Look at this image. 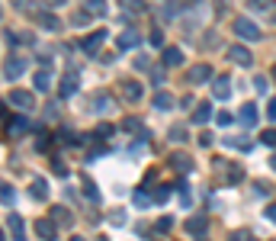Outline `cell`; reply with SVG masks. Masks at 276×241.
I'll use <instances>...</instances> for the list:
<instances>
[{
	"label": "cell",
	"instance_id": "obj_9",
	"mask_svg": "<svg viewBox=\"0 0 276 241\" xmlns=\"http://www.w3.org/2000/svg\"><path fill=\"white\" fill-rule=\"evenodd\" d=\"M7 228H10V235H13V241H26V225H23V219L16 212L7 215Z\"/></svg>",
	"mask_w": 276,
	"mask_h": 241
},
{
	"label": "cell",
	"instance_id": "obj_18",
	"mask_svg": "<svg viewBox=\"0 0 276 241\" xmlns=\"http://www.w3.org/2000/svg\"><path fill=\"white\" fill-rule=\"evenodd\" d=\"M183 228H186L189 235H202V232L209 228V219H202V215H193V219H186V222H183Z\"/></svg>",
	"mask_w": 276,
	"mask_h": 241
},
{
	"label": "cell",
	"instance_id": "obj_28",
	"mask_svg": "<svg viewBox=\"0 0 276 241\" xmlns=\"http://www.w3.org/2000/svg\"><path fill=\"white\" fill-rule=\"evenodd\" d=\"M122 10H129V13H145V0H122Z\"/></svg>",
	"mask_w": 276,
	"mask_h": 241
},
{
	"label": "cell",
	"instance_id": "obj_3",
	"mask_svg": "<svg viewBox=\"0 0 276 241\" xmlns=\"http://www.w3.org/2000/svg\"><path fill=\"white\" fill-rule=\"evenodd\" d=\"M228 58H231L235 65H241V68H250V65H254V55H250L247 45H231V48H228Z\"/></svg>",
	"mask_w": 276,
	"mask_h": 241
},
{
	"label": "cell",
	"instance_id": "obj_13",
	"mask_svg": "<svg viewBox=\"0 0 276 241\" xmlns=\"http://www.w3.org/2000/svg\"><path fill=\"white\" fill-rule=\"evenodd\" d=\"M161 62H164V68H180L183 65V52H180V48H164V55H161Z\"/></svg>",
	"mask_w": 276,
	"mask_h": 241
},
{
	"label": "cell",
	"instance_id": "obj_29",
	"mask_svg": "<svg viewBox=\"0 0 276 241\" xmlns=\"http://www.w3.org/2000/svg\"><path fill=\"white\" fill-rule=\"evenodd\" d=\"M228 145L238 148V151H250V148H254V142H250V138H228Z\"/></svg>",
	"mask_w": 276,
	"mask_h": 241
},
{
	"label": "cell",
	"instance_id": "obj_46",
	"mask_svg": "<svg viewBox=\"0 0 276 241\" xmlns=\"http://www.w3.org/2000/svg\"><path fill=\"white\" fill-rule=\"evenodd\" d=\"M52 167H55V174H58V177H68V167H65V164H61V161H55V164H52Z\"/></svg>",
	"mask_w": 276,
	"mask_h": 241
},
{
	"label": "cell",
	"instance_id": "obj_15",
	"mask_svg": "<svg viewBox=\"0 0 276 241\" xmlns=\"http://www.w3.org/2000/svg\"><path fill=\"white\" fill-rule=\"evenodd\" d=\"M141 93H145V90H141V84H138V81H125V84H122V96H125L129 103H138V100H141Z\"/></svg>",
	"mask_w": 276,
	"mask_h": 241
},
{
	"label": "cell",
	"instance_id": "obj_53",
	"mask_svg": "<svg viewBox=\"0 0 276 241\" xmlns=\"http://www.w3.org/2000/svg\"><path fill=\"white\" fill-rule=\"evenodd\" d=\"M0 16H4V10H0Z\"/></svg>",
	"mask_w": 276,
	"mask_h": 241
},
{
	"label": "cell",
	"instance_id": "obj_34",
	"mask_svg": "<svg viewBox=\"0 0 276 241\" xmlns=\"http://www.w3.org/2000/svg\"><path fill=\"white\" fill-rule=\"evenodd\" d=\"M148 39H151V45H154V48H161V45H164V32H161L158 26H154V29H151V35H148Z\"/></svg>",
	"mask_w": 276,
	"mask_h": 241
},
{
	"label": "cell",
	"instance_id": "obj_10",
	"mask_svg": "<svg viewBox=\"0 0 276 241\" xmlns=\"http://www.w3.org/2000/svg\"><path fill=\"white\" fill-rule=\"evenodd\" d=\"M247 7L257 10V13H267V19L276 23V4H273V0H247Z\"/></svg>",
	"mask_w": 276,
	"mask_h": 241
},
{
	"label": "cell",
	"instance_id": "obj_44",
	"mask_svg": "<svg viewBox=\"0 0 276 241\" xmlns=\"http://www.w3.org/2000/svg\"><path fill=\"white\" fill-rule=\"evenodd\" d=\"M122 129H125V132H141V123H138V119H129Z\"/></svg>",
	"mask_w": 276,
	"mask_h": 241
},
{
	"label": "cell",
	"instance_id": "obj_43",
	"mask_svg": "<svg viewBox=\"0 0 276 241\" xmlns=\"http://www.w3.org/2000/svg\"><path fill=\"white\" fill-rule=\"evenodd\" d=\"M113 135V126H97V138H110Z\"/></svg>",
	"mask_w": 276,
	"mask_h": 241
},
{
	"label": "cell",
	"instance_id": "obj_52",
	"mask_svg": "<svg viewBox=\"0 0 276 241\" xmlns=\"http://www.w3.org/2000/svg\"><path fill=\"white\" fill-rule=\"evenodd\" d=\"M273 81H276V65H273Z\"/></svg>",
	"mask_w": 276,
	"mask_h": 241
},
{
	"label": "cell",
	"instance_id": "obj_32",
	"mask_svg": "<svg viewBox=\"0 0 276 241\" xmlns=\"http://www.w3.org/2000/svg\"><path fill=\"white\" fill-rule=\"evenodd\" d=\"M171 164H174V167H183V171H189V167H193V161H189L186 154H174V158H171Z\"/></svg>",
	"mask_w": 276,
	"mask_h": 241
},
{
	"label": "cell",
	"instance_id": "obj_35",
	"mask_svg": "<svg viewBox=\"0 0 276 241\" xmlns=\"http://www.w3.org/2000/svg\"><path fill=\"white\" fill-rule=\"evenodd\" d=\"M93 110H113V100L110 96H97V100H93Z\"/></svg>",
	"mask_w": 276,
	"mask_h": 241
},
{
	"label": "cell",
	"instance_id": "obj_26",
	"mask_svg": "<svg viewBox=\"0 0 276 241\" xmlns=\"http://www.w3.org/2000/svg\"><path fill=\"white\" fill-rule=\"evenodd\" d=\"M90 19H93L90 10H80L77 16H71V26H74V29H83V26H90Z\"/></svg>",
	"mask_w": 276,
	"mask_h": 241
},
{
	"label": "cell",
	"instance_id": "obj_37",
	"mask_svg": "<svg viewBox=\"0 0 276 241\" xmlns=\"http://www.w3.org/2000/svg\"><path fill=\"white\" fill-rule=\"evenodd\" d=\"M260 142L263 145H276V129H263L260 132Z\"/></svg>",
	"mask_w": 276,
	"mask_h": 241
},
{
	"label": "cell",
	"instance_id": "obj_39",
	"mask_svg": "<svg viewBox=\"0 0 276 241\" xmlns=\"http://www.w3.org/2000/svg\"><path fill=\"white\" fill-rule=\"evenodd\" d=\"M215 123H219V126H231V123H235V116H231V113H225V110H222L219 116H215Z\"/></svg>",
	"mask_w": 276,
	"mask_h": 241
},
{
	"label": "cell",
	"instance_id": "obj_38",
	"mask_svg": "<svg viewBox=\"0 0 276 241\" xmlns=\"http://www.w3.org/2000/svg\"><path fill=\"white\" fill-rule=\"evenodd\" d=\"M171 138H174V142H186V129H183V126H174V129H171Z\"/></svg>",
	"mask_w": 276,
	"mask_h": 241
},
{
	"label": "cell",
	"instance_id": "obj_50",
	"mask_svg": "<svg viewBox=\"0 0 276 241\" xmlns=\"http://www.w3.org/2000/svg\"><path fill=\"white\" fill-rule=\"evenodd\" d=\"M71 241H83V238H80V235H74V238H71Z\"/></svg>",
	"mask_w": 276,
	"mask_h": 241
},
{
	"label": "cell",
	"instance_id": "obj_23",
	"mask_svg": "<svg viewBox=\"0 0 276 241\" xmlns=\"http://www.w3.org/2000/svg\"><path fill=\"white\" fill-rule=\"evenodd\" d=\"M83 10H90L93 16H106V13H110V4H106V0H87Z\"/></svg>",
	"mask_w": 276,
	"mask_h": 241
},
{
	"label": "cell",
	"instance_id": "obj_42",
	"mask_svg": "<svg viewBox=\"0 0 276 241\" xmlns=\"http://www.w3.org/2000/svg\"><path fill=\"white\" fill-rule=\"evenodd\" d=\"M199 145H202V148H209V145H215V138H212V132H202V135H199Z\"/></svg>",
	"mask_w": 276,
	"mask_h": 241
},
{
	"label": "cell",
	"instance_id": "obj_11",
	"mask_svg": "<svg viewBox=\"0 0 276 241\" xmlns=\"http://www.w3.org/2000/svg\"><path fill=\"white\" fill-rule=\"evenodd\" d=\"M116 45H119V52H129V48H138L141 39H138V32H135V29H125L122 35H119V42H116Z\"/></svg>",
	"mask_w": 276,
	"mask_h": 241
},
{
	"label": "cell",
	"instance_id": "obj_48",
	"mask_svg": "<svg viewBox=\"0 0 276 241\" xmlns=\"http://www.w3.org/2000/svg\"><path fill=\"white\" fill-rule=\"evenodd\" d=\"M49 7H65V0H45Z\"/></svg>",
	"mask_w": 276,
	"mask_h": 241
},
{
	"label": "cell",
	"instance_id": "obj_33",
	"mask_svg": "<svg viewBox=\"0 0 276 241\" xmlns=\"http://www.w3.org/2000/svg\"><path fill=\"white\" fill-rule=\"evenodd\" d=\"M151 199H154V203H167V199H171V187H158Z\"/></svg>",
	"mask_w": 276,
	"mask_h": 241
},
{
	"label": "cell",
	"instance_id": "obj_2",
	"mask_svg": "<svg viewBox=\"0 0 276 241\" xmlns=\"http://www.w3.org/2000/svg\"><path fill=\"white\" fill-rule=\"evenodd\" d=\"M77 87H80V74H77V71H68V74L61 77V84H58V96H65V100H68V96L77 93Z\"/></svg>",
	"mask_w": 276,
	"mask_h": 241
},
{
	"label": "cell",
	"instance_id": "obj_6",
	"mask_svg": "<svg viewBox=\"0 0 276 241\" xmlns=\"http://www.w3.org/2000/svg\"><path fill=\"white\" fill-rule=\"evenodd\" d=\"M35 235L45 238V241H55V235H58L55 219H35Z\"/></svg>",
	"mask_w": 276,
	"mask_h": 241
},
{
	"label": "cell",
	"instance_id": "obj_49",
	"mask_svg": "<svg viewBox=\"0 0 276 241\" xmlns=\"http://www.w3.org/2000/svg\"><path fill=\"white\" fill-rule=\"evenodd\" d=\"M270 167H273V171H276V154H273V158H270Z\"/></svg>",
	"mask_w": 276,
	"mask_h": 241
},
{
	"label": "cell",
	"instance_id": "obj_36",
	"mask_svg": "<svg viewBox=\"0 0 276 241\" xmlns=\"http://www.w3.org/2000/svg\"><path fill=\"white\" fill-rule=\"evenodd\" d=\"M171 228H174V219H171V215H164V219H158V232H161V235H167Z\"/></svg>",
	"mask_w": 276,
	"mask_h": 241
},
{
	"label": "cell",
	"instance_id": "obj_25",
	"mask_svg": "<svg viewBox=\"0 0 276 241\" xmlns=\"http://www.w3.org/2000/svg\"><path fill=\"white\" fill-rule=\"evenodd\" d=\"M80 184H83V190H87V199H90V203H97V199H100V190H97V184H93L87 174H80Z\"/></svg>",
	"mask_w": 276,
	"mask_h": 241
},
{
	"label": "cell",
	"instance_id": "obj_16",
	"mask_svg": "<svg viewBox=\"0 0 276 241\" xmlns=\"http://www.w3.org/2000/svg\"><path fill=\"white\" fill-rule=\"evenodd\" d=\"M52 219H55V225H61V228L74 225V215H71V209H65V206H55L52 209Z\"/></svg>",
	"mask_w": 276,
	"mask_h": 241
},
{
	"label": "cell",
	"instance_id": "obj_41",
	"mask_svg": "<svg viewBox=\"0 0 276 241\" xmlns=\"http://www.w3.org/2000/svg\"><path fill=\"white\" fill-rule=\"evenodd\" d=\"M254 87H257V90L263 93V90H267V87H270V81H267V77H263V74H257V77H254Z\"/></svg>",
	"mask_w": 276,
	"mask_h": 241
},
{
	"label": "cell",
	"instance_id": "obj_19",
	"mask_svg": "<svg viewBox=\"0 0 276 241\" xmlns=\"http://www.w3.org/2000/svg\"><path fill=\"white\" fill-rule=\"evenodd\" d=\"M29 193H32V199H45V196H49V184H45V180L42 177H32V184H29Z\"/></svg>",
	"mask_w": 276,
	"mask_h": 241
},
{
	"label": "cell",
	"instance_id": "obj_14",
	"mask_svg": "<svg viewBox=\"0 0 276 241\" xmlns=\"http://www.w3.org/2000/svg\"><path fill=\"white\" fill-rule=\"evenodd\" d=\"M212 96H215V100H228V96H231V81H228V77H215Z\"/></svg>",
	"mask_w": 276,
	"mask_h": 241
},
{
	"label": "cell",
	"instance_id": "obj_8",
	"mask_svg": "<svg viewBox=\"0 0 276 241\" xmlns=\"http://www.w3.org/2000/svg\"><path fill=\"white\" fill-rule=\"evenodd\" d=\"M10 103L19 106V110H32V106H35V96H32L29 90H13V93H10Z\"/></svg>",
	"mask_w": 276,
	"mask_h": 241
},
{
	"label": "cell",
	"instance_id": "obj_40",
	"mask_svg": "<svg viewBox=\"0 0 276 241\" xmlns=\"http://www.w3.org/2000/svg\"><path fill=\"white\" fill-rule=\"evenodd\" d=\"M122 219H125V212H122V209H113V212H110V222H113V225H125Z\"/></svg>",
	"mask_w": 276,
	"mask_h": 241
},
{
	"label": "cell",
	"instance_id": "obj_4",
	"mask_svg": "<svg viewBox=\"0 0 276 241\" xmlns=\"http://www.w3.org/2000/svg\"><path fill=\"white\" fill-rule=\"evenodd\" d=\"M103 42H106V29H97V32H90L87 39L80 42V48H83V55H97Z\"/></svg>",
	"mask_w": 276,
	"mask_h": 241
},
{
	"label": "cell",
	"instance_id": "obj_51",
	"mask_svg": "<svg viewBox=\"0 0 276 241\" xmlns=\"http://www.w3.org/2000/svg\"><path fill=\"white\" fill-rule=\"evenodd\" d=\"M0 241H7V238H4V228H0Z\"/></svg>",
	"mask_w": 276,
	"mask_h": 241
},
{
	"label": "cell",
	"instance_id": "obj_12",
	"mask_svg": "<svg viewBox=\"0 0 276 241\" xmlns=\"http://www.w3.org/2000/svg\"><path fill=\"white\" fill-rule=\"evenodd\" d=\"M23 71H26V62H23V58H10V62L4 65V77L7 81H16Z\"/></svg>",
	"mask_w": 276,
	"mask_h": 241
},
{
	"label": "cell",
	"instance_id": "obj_45",
	"mask_svg": "<svg viewBox=\"0 0 276 241\" xmlns=\"http://www.w3.org/2000/svg\"><path fill=\"white\" fill-rule=\"evenodd\" d=\"M263 215H267V219H270V222H276V203H270V206H267V209H263Z\"/></svg>",
	"mask_w": 276,
	"mask_h": 241
},
{
	"label": "cell",
	"instance_id": "obj_20",
	"mask_svg": "<svg viewBox=\"0 0 276 241\" xmlns=\"http://www.w3.org/2000/svg\"><path fill=\"white\" fill-rule=\"evenodd\" d=\"M209 119H212V103H199L196 110H193V123L196 126H206Z\"/></svg>",
	"mask_w": 276,
	"mask_h": 241
},
{
	"label": "cell",
	"instance_id": "obj_7",
	"mask_svg": "<svg viewBox=\"0 0 276 241\" xmlns=\"http://www.w3.org/2000/svg\"><path fill=\"white\" fill-rule=\"evenodd\" d=\"M238 123H241L244 129H254L257 126V106L254 103H244L241 113H238Z\"/></svg>",
	"mask_w": 276,
	"mask_h": 241
},
{
	"label": "cell",
	"instance_id": "obj_27",
	"mask_svg": "<svg viewBox=\"0 0 276 241\" xmlns=\"http://www.w3.org/2000/svg\"><path fill=\"white\" fill-rule=\"evenodd\" d=\"M244 180V167H228V174H225V184H241Z\"/></svg>",
	"mask_w": 276,
	"mask_h": 241
},
{
	"label": "cell",
	"instance_id": "obj_30",
	"mask_svg": "<svg viewBox=\"0 0 276 241\" xmlns=\"http://www.w3.org/2000/svg\"><path fill=\"white\" fill-rule=\"evenodd\" d=\"M0 199H4L7 206H10V203L16 199V193H13V187H10V184H0Z\"/></svg>",
	"mask_w": 276,
	"mask_h": 241
},
{
	"label": "cell",
	"instance_id": "obj_47",
	"mask_svg": "<svg viewBox=\"0 0 276 241\" xmlns=\"http://www.w3.org/2000/svg\"><path fill=\"white\" fill-rule=\"evenodd\" d=\"M267 116H270V119H276V96H273V100L267 103Z\"/></svg>",
	"mask_w": 276,
	"mask_h": 241
},
{
	"label": "cell",
	"instance_id": "obj_31",
	"mask_svg": "<svg viewBox=\"0 0 276 241\" xmlns=\"http://www.w3.org/2000/svg\"><path fill=\"white\" fill-rule=\"evenodd\" d=\"M132 203H135L138 209H145V206H151L154 199H148V193H145V190H135V199H132Z\"/></svg>",
	"mask_w": 276,
	"mask_h": 241
},
{
	"label": "cell",
	"instance_id": "obj_1",
	"mask_svg": "<svg viewBox=\"0 0 276 241\" xmlns=\"http://www.w3.org/2000/svg\"><path fill=\"white\" fill-rule=\"evenodd\" d=\"M235 35H241L244 42H257L260 39V26L250 16H238L235 19Z\"/></svg>",
	"mask_w": 276,
	"mask_h": 241
},
{
	"label": "cell",
	"instance_id": "obj_5",
	"mask_svg": "<svg viewBox=\"0 0 276 241\" xmlns=\"http://www.w3.org/2000/svg\"><path fill=\"white\" fill-rule=\"evenodd\" d=\"M209 77H212V68L209 65H193V68L186 71V81L189 84H206Z\"/></svg>",
	"mask_w": 276,
	"mask_h": 241
},
{
	"label": "cell",
	"instance_id": "obj_24",
	"mask_svg": "<svg viewBox=\"0 0 276 241\" xmlns=\"http://www.w3.org/2000/svg\"><path fill=\"white\" fill-rule=\"evenodd\" d=\"M32 87L39 90V93H42V90H49V87H52V74H49V71H39V74L32 77Z\"/></svg>",
	"mask_w": 276,
	"mask_h": 241
},
{
	"label": "cell",
	"instance_id": "obj_17",
	"mask_svg": "<svg viewBox=\"0 0 276 241\" xmlns=\"http://www.w3.org/2000/svg\"><path fill=\"white\" fill-rule=\"evenodd\" d=\"M29 119L26 116H16V119H7V132L10 135H23V132H29Z\"/></svg>",
	"mask_w": 276,
	"mask_h": 241
},
{
	"label": "cell",
	"instance_id": "obj_22",
	"mask_svg": "<svg viewBox=\"0 0 276 241\" xmlns=\"http://www.w3.org/2000/svg\"><path fill=\"white\" fill-rule=\"evenodd\" d=\"M35 23H39L42 29H49V32H58V29H61L58 16H52V13H39V16H35Z\"/></svg>",
	"mask_w": 276,
	"mask_h": 241
},
{
	"label": "cell",
	"instance_id": "obj_21",
	"mask_svg": "<svg viewBox=\"0 0 276 241\" xmlns=\"http://www.w3.org/2000/svg\"><path fill=\"white\" fill-rule=\"evenodd\" d=\"M174 96L171 93H167V90H158V93H154V110H174Z\"/></svg>",
	"mask_w": 276,
	"mask_h": 241
}]
</instances>
